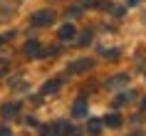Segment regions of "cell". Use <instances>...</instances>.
<instances>
[{
    "label": "cell",
    "mask_w": 146,
    "mask_h": 136,
    "mask_svg": "<svg viewBox=\"0 0 146 136\" xmlns=\"http://www.w3.org/2000/svg\"><path fill=\"white\" fill-rule=\"evenodd\" d=\"M0 114H3V119H15L17 114H20V104L13 102V104H3L0 106Z\"/></svg>",
    "instance_id": "3"
},
{
    "label": "cell",
    "mask_w": 146,
    "mask_h": 136,
    "mask_svg": "<svg viewBox=\"0 0 146 136\" xmlns=\"http://www.w3.org/2000/svg\"><path fill=\"white\" fill-rule=\"evenodd\" d=\"M40 136H62L60 124H52V126H40Z\"/></svg>",
    "instance_id": "7"
},
{
    "label": "cell",
    "mask_w": 146,
    "mask_h": 136,
    "mask_svg": "<svg viewBox=\"0 0 146 136\" xmlns=\"http://www.w3.org/2000/svg\"><path fill=\"white\" fill-rule=\"evenodd\" d=\"M52 20H54V13H52V10H40V13H35V15H32V25H35V27L52 25Z\"/></svg>",
    "instance_id": "1"
},
{
    "label": "cell",
    "mask_w": 146,
    "mask_h": 136,
    "mask_svg": "<svg viewBox=\"0 0 146 136\" xmlns=\"http://www.w3.org/2000/svg\"><path fill=\"white\" fill-rule=\"evenodd\" d=\"M131 97H134V94H131V92H129V94H126V92H124V94H119V97L114 99V104H116V106H121V104H126V102H131Z\"/></svg>",
    "instance_id": "13"
},
{
    "label": "cell",
    "mask_w": 146,
    "mask_h": 136,
    "mask_svg": "<svg viewBox=\"0 0 146 136\" xmlns=\"http://www.w3.org/2000/svg\"><path fill=\"white\" fill-rule=\"evenodd\" d=\"M60 87H62V79H52L42 87V94H54V92H60Z\"/></svg>",
    "instance_id": "8"
},
{
    "label": "cell",
    "mask_w": 146,
    "mask_h": 136,
    "mask_svg": "<svg viewBox=\"0 0 146 136\" xmlns=\"http://www.w3.org/2000/svg\"><path fill=\"white\" fill-rule=\"evenodd\" d=\"M0 136H13V131L8 126H0Z\"/></svg>",
    "instance_id": "15"
},
{
    "label": "cell",
    "mask_w": 146,
    "mask_h": 136,
    "mask_svg": "<svg viewBox=\"0 0 146 136\" xmlns=\"http://www.w3.org/2000/svg\"><path fill=\"white\" fill-rule=\"evenodd\" d=\"M102 54L109 57V60H116V57H119V50H102Z\"/></svg>",
    "instance_id": "14"
},
{
    "label": "cell",
    "mask_w": 146,
    "mask_h": 136,
    "mask_svg": "<svg viewBox=\"0 0 146 136\" xmlns=\"http://www.w3.org/2000/svg\"><path fill=\"white\" fill-rule=\"evenodd\" d=\"M74 37H77L74 25H72V23H64V25L60 27V40H62V42H69V40H74Z\"/></svg>",
    "instance_id": "5"
},
{
    "label": "cell",
    "mask_w": 146,
    "mask_h": 136,
    "mask_svg": "<svg viewBox=\"0 0 146 136\" xmlns=\"http://www.w3.org/2000/svg\"><path fill=\"white\" fill-rule=\"evenodd\" d=\"M121 84H126V74H116V77H111V79H107V87H121Z\"/></svg>",
    "instance_id": "11"
},
{
    "label": "cell",
    "mask_w": 146,
    "mask_h": 136,
    "mask_svg": "<svg viewBox=\"0 0 146 136\" xmlns=\"http://www.w3.org/2000/svg\"><path fill=\"white\" fill-rule=\"evenodd\" d=\"M87 131L92 136H99L102 134V121L99 119H89V124H87Z\"/></svg>",
    "instance_id": "9"
},
{
    "label": "cell",
    "mask_w": 146,
    "mask_h": 136,
    "mask_svg": "<svg viewBox=\"0 0 146 136\" xmlns=\"http://www.w3.org/2000/svg\"><path fill=\"white\" fill-rule=\"evenodd\" d=\"M111 13H114L116 17H121V15H124V8H111Z\"/></svg>",
    "instance_id": "16"
},
{
    "label": "cell",
    "mask_w": 146,
    "mask_h": 136,
    "mask_svg": "<svg viewBox=\"0 0 146 136\" xmlns=\"http://www.w3.org/2000/svg\"><path fill=\"white\" fill-rule=\"evenodd\" d=\"M72 114H74L77 119H84V116H87V102H84V99H77V104H74Z\"/></svg>",
    "instance_id": "6"
},
{
    "label": "cell",
    "mask_w": 146,
    "mask_h": 136,
    "mask_svg": "<svg viewBox=\"0 0 146 136\" xmlns=\"http://www.w3.org/2000/svg\"><path fill=\"white\" fill-rule=\"evenodd\" d=\"M104 124L111 126V129H119V126H121V116H119V114H109L107 119H104Z\"/></svg>",
    "instance_id": "10"
},
{
    "label": "cell",
    "mask_w": 146,
    "mask_h": 136,
    "mask_svg": "<svg viewBox=\"0 0 146 136\" xmlns=\"http://www.w3.org/2000/svg\"><path fill=\"white\" fill-rule=\"evenodd\" d=\"M92 67H94L92 60H77V62L69 64V72L72 74H79V72H87V69H92Z\"/></svg>",
    "instance_id": "4"
},
{
    "label": "cell",
    "mask_w": 146,
    "mask_h": 136,
    "mask_svg": "<svg viewBox=\"0 0 146 136\" xmlns=\"http://www.w3.org/2000/svg\"><path fill=\"white\" fill-rule=\"evenodd\" d=\"M126 3H129V5H139V3H141V0H126Z\"/></svg>",
    "instance_id": "17"
},
{
    "label": "cell",
    "mask_w": 146,
    "mask_h": 136,
    "mask_svg": "<svg viewBox=\"0 0 146 136\" xmlns=\"http://www.w3.org/2000/svg\"><path fill=\"white\" fill-rule=\"evenodd\" d=\"M25 54H27L30 60H37V57H42V47H40L37 40H30V42L25 45Z\"/></svg>",
    "instance_id": "2"
},
{
    "label": "cell",
    "mask_w": 146,
    "mask_h": 136,
    "mask_svg": "<svg viewBox=\"0 0 146 136\" xmlns=\"http://www.w3.org/2000/svg\"><path fill=\"white\" fill-rule=\"evenodd\" d=\"M0 45H3V37H0Z\"/></svg>",
    "instance_id": "19"
},
{
    "label": "cell",
    "mask_w": 146,
    "mask_h": 136,
    "mask_svg": "<svg viewBox=\"0 0 146 136\" xmlns=\"http://www.w3.org/2000/svg\"><path fill=\"white\" fill-rule=\"evenodd\" d=\"M144 109H146V99H144Z\"/></svg>",
    "instance_id": "18"
},
{
    "label": "cell",
    "mask_w": 146,
    "mask_h": 136,
    "mask_svg": "<svg viewBox=\"0 0 146 136\" xmlns=\"http://www.w3.org/2000/svg\"><path fill=\"white\" fill-rule=\"evenodd\" d=\"M89 42H92V32H89V30H84V32H82V35H79L77 45H79V47H87V45H89Z\"/></svg>",
    "instance_id": "12"
}]
</instances>
